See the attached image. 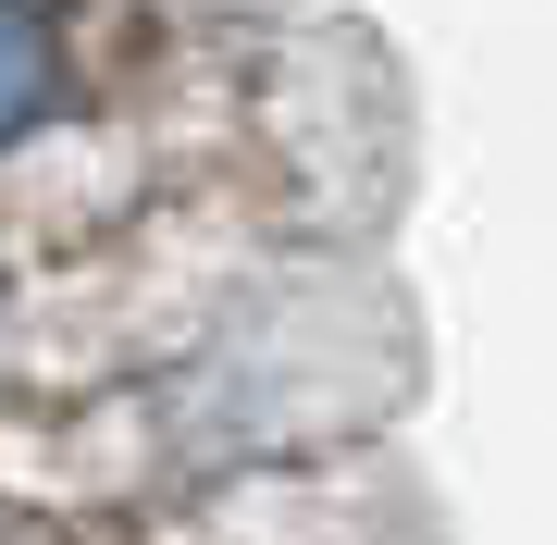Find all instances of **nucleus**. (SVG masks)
Listing matches in <instances>:
<instances>
[{
  "mask_svg": "<svg viewBox=\"0 0 557 545\" xmlns=\"http://www.w3.org/2000/svg\"><path fill=\"white\" fill-rule=\"evenodd\" d=\"M50 100H62V50H50L38 0H0V149H13Z\"/></svg>",
  "mask_w": 557,
  "mask_h": 545,
  "instance_id": "1",
  "label": "nucleus"
}]
</instances>
